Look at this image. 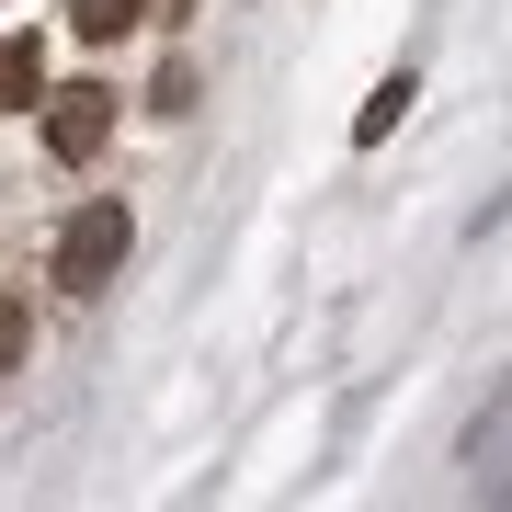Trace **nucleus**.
Listing matches in <instances>:
<instances>
[{"mask_svg":"<svg viewBox=\"0 0 512 512\" xmlns=\"http://www.w3.org/2000/svg\"><path fill=\"white\" fill-rule=\"evenodd\" d=\"M126 251H137V217L103 194V205H80V217L57 228V262H46V274L69 285V296H103L114 274H126Z\"/></svg>","mask_w":512,"mask_h":512,"instance_id":"nucleus-1","label":"nucleus"},{"mask_svg":"<svg viewBox=\"0 0 512 512\" xmlns=\"http://www.w3.org/2000/svg\"><path fill=\"white\" fill-rule=\"evenodd\" d=\"M103 137H114V92H103V80L46 92V148H57V160H103Z\"/></svg>","mask_w":512,"mask_h":512,"instance_id":"nucleus-2","label":"nucleus"},{"mask_svg":"<svg viewBox=\"0 0 512 512\" xmlns=\"http://www.w3.org/2000/svg\"><path fill=\"white\" fill-rule=\"evenodd\" d=\"M35 103H46V46L12 35V46H0V114H35Z\"/></svg>","mask_w":512,"mask_h":512,"instance_id":"nucleus-3","label":"nucleus"},{"mask_svg":"<svg viewBox=\"0 0 512 512\" xmlns=\"http://www.w3.org/2000/svg\"><path fill=\"white\" fill-rule=\"evenodd\" d=\"M126 23H148V0H69V35L80 46H114Z\"/></svg>","mask_w":512,"mask_h":512,"instance_id":"nucleus-4","label":"nucleus"},{"mask_svg":"<svg viewBox=\"0 0 512 512\" xmlns=\"http://www.w3.org/2000/svg\"><path fill=\"white\" fill-rule=\"evenodd\" d=\"M399 114H410V69H399V80H376V92H365V114H353V137L376 148L387 126H399Z\"/></svg>","mask_w":512,"mask_h":512,"instance_id":"nucleus-5","label":"nucleus"},{"mask_svg":"<svg viewBox=\"0 0 512 512\" xmlns=\"http://www.w3.org/2000/svg\"><path fill=\"white\" fill-rule=\"evenodd\" d=\"M23 342H35V319H23V296H0V376L23 365Z\"/></svg>","mask_w":512,"mask_h":512,"instance_id":"nucleus-6","label":"nucleus"}]
</instances>
